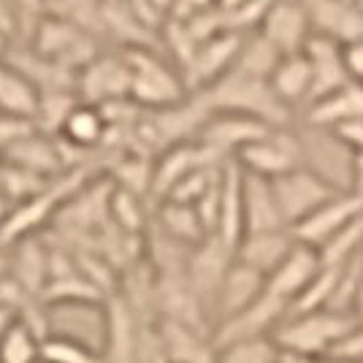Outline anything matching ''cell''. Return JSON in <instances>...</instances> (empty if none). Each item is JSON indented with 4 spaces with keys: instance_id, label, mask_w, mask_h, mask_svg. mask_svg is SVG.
Returning a JSON list of instances; mask_svg holds the SVG:
<instances>
[{
    "instance_id": "5bb4252c",
    "label": "cell",
    "mask_w": 363,
    "mask_h": 363,
    "mask_svg": "<svg viewBox=\"0 0 363 363\" xmlns=\"http://www.w3.org/2000/svg\"><path fill=\"white\" fill-rule=\"evenodd\" d=\"M320 269H323V263H320L318 250L296 242V247L290 250V255L266 277V290L272 296H277L279 301L293 306L303 296V290L318 279Z\"/></svg>"
},
{
    "instance_id": "603a6c76",
    "label": "cell",
    "mask_w": 363,
    "mask_h": 363,
    "mask_svg": "<svg viewBox=\"0 0 363 363\" xmlns=\"http://www.w3.org/2000/svg\"><path fill=\"white\" fill-rule=\"evenodd\" d=\"M301 114L309 128H325V130H333L342 122L363 120V84L350 82L342 90L331 92L323 101L303 108Z\"/></svg>"
},
{
    "instance_id": "8d00e7d4",
    "label": "cell",
    "mask_w": 363,
    "mask_h": 363,
    "mask_svg": "<svg viewBox=\"0 0 363 363\" xmlns=\"http://www.w3.org/2000/svg\"><path fill=\"white\" fill-rule=\"evenodd\" d=\"M16 320H19V315H16L14 309H11V306H6V303H0V339H3V333L9 331Z\"/></svg>"
},
{
    "instance_id": "74e56055",
    "label": "cell",
    "mask_w": 363,
    "mask_h": 363,
    "mask_svg": "<svg viewBox=\"0 0 363 363\" xmlns=\"http://www.w3.org/2000/svg\"><path fill=\"white\" fill-rule=\"evenodd\" d=\"M277 363H320V358H309V355H298V352L279 350V352H277Z\"/></svg>"
},
{
    "instance_id": "8992f818",
    "label": "cell",
    "mask_w": 363,
    "mask_h": 363,
    "mask_svg": "<svg viewBox=\"0 0 363 363\" xmlns=\"http://www.w3.org/2000/svg\"><path fill=\"white\" fill-rule=\"evenodd\" d=\"M233 163L263 179H279L296 168L306 166V150H303L301 138L293 128H274L266 138H260L255 144L244 147Z\"/></svg>"
},
{
    "instance_id": "7a4b0ae2",
    "label": "cell",
    "mask_w": 363,
    "mask_h": 363,
    "mask_svg": "<svg viewBox=\"0 0 363 363\" xmlns=\"http://www.w3.org/2000/svg\"><path fill=\"white\" fill-rule=\"evenodd\" d=\"M358 325H361V320L355 315H339V312H328V309L296 312L274 328L272 339L277 350H288V352H298V355H309V358H325Z\"/></svg>"
},
{
    "instance_id": "5b68a950",
    "label": "cell",
    "mask_w": 363,
    "mask_h": 363,
    "mask_svg": "<svg viewBox=\"0 0 363 363\" xmlns=\"http://www.w3.org/2000/svg\"><path fill=\"white\" fill-rule=\"evenodd\" d=\"M272 184L282 220L288 228L298 225L309 214L318 212L320 206H325L328 201L345 193V187H339L333 179L323 177L320 171L309 166H301L279 179H272Z\"/></svg>"
},
{
    "instance_id": "e0dca14e",
    "label": "cell",
    "mask_w": 363,
    "mask_h": 363,
    "mask_svg": "<svg viewBox=\"0 0 363 363\" xmlns=\"http://www.w3.org/2000/svg\"><path fill=\"white\" fill-rule=\"evenodd\" d=\"M263 290H266V277L233 257L225 279H223V288L217 293V301H214V325L233 318V315H239L242 309H247L250 303L263 296Z\"/></svg>"
},
{
    "instance_id": "6da1fadb",
    "label": "cell",
    "mask_w": 363,
    "mask_h": 363,
    "mask_svg": "<svg viewBox=\"0 0 363 363\" xmlns=\"http://www.w3.org/2000/svg\"><path fill=\"white\" fill-rule=\"evenodd\" d=\"M209 111H228V114H244L260 120L272 128H288L293 122V111L279 104L274 95L269 79L228 71L220 82H214L209 90L198 92Z\"/></svg>"
},
{
    "instance_id": "4fadbf2b",
    "label": "cell",
    "mask_w": 363,
    "mask_h": 363,
    "mask_svg": "<svg viewBox=\"0 0 363 363\" xmlns=\"http://www.w3.org/2000/svg\"><path fill=\"white\" fill-rule=\"evenodd\" d=\"M257 33L279 55L303 52L306 41L312 38V22L303 9V0H274Z\"/></svg>"
},
{
    "instance_id": "f35d334b",
    "label": "cell",
    "mask_w": 363,
    "mask_h": 363,
    "mask_svg": "<svg viewBox=\"0 0 363 363\" xmlns=\"http://www.w3.org/2000/svg\"><path fill=\"white\" fill-rule=\"evenodd\" d=\"M355 315L363 323V272H361V285H358V301H355Z\"/></svg>"
},
{
    "instance_id": "83f0119b",
    "label": "cell",
    "mask_w": 363,
    "mask_h": 363,
    "mask_svg": "<svg viewBox=\"0 0 363 363\" xmlns=\"http://www.w3.org/2000/svg\"><path fill=\"white\" fill-rule=\"evenodd\" d=\"M279 60H282V55H279L260 33H250V35H244L233 71L257 76V79H269Z\"/></svg>"
},
{
    "instance_id": "60d3db41",
    "label": "cell",
    "mask_w": 363,
    "mask_h": 363,
    "mask_svg": "<svg viewBox=\"0 0 363 363\" xmlns=\"http://www.w3.org/2000/svg\"><path fill=\"white\" fill-rule=\"evenodd\" d=\"M320 363H358V361H345V358H333V355H325V358H320Z\"/></svg>"
},
{
    "instance_id": "4dcf8cb0",
    "label": "cell",
    "mask_w": 363,
    "mask_h": 363,
    "mask_svg": "<svg viewBox=\"0 0 363 363\" xmlns=\"http://www.w3.org/2000/svg\"><path fill=\"white\" fill-rule=\"evenodd\" d=\"M277 352L279 350L272 336H260V339H247V342H236L217 350L214 363H277Z\"/></svg>"
},
{
    "instance_id": "2e32d148",
    "label": "cell",
    "mask_w": 363,
    "mask_h": 363,
    "mask_svg": "<svg viewBox=\"0 0 363 363\" xmlns=\"http://www.w3.org/2000/svg\"><path fill=\"white\" fill-rule=\"evenodd\" d=\"M3 163L25 168V171H30L35 177H44V179H57L60 168L65 166V157H62L60 138L33 130L25 138H19L11 150L3 155Z\"/></svg>"
},
{
    "instance_id": "f546056e",
    "label": "cell",
    "mask_w": 363,
    "mask_h": 363,
    "mask_svg": "<svg viewBox=\"0 0 363 363\" xmlns=\"http://www.w3.org/2000/svg\"><path fill=\"white\" fill-rule=\"evenodd\" d=\"M41 363H104V358L74 336H46Z\"/></svg>"
},
{
    "instance_id": "e575fe53",
    "label": "cell",
    "mask_w": 363,
    "mask_h": 363,
    "mask_svg": "<svg viewBox=\"0 0 363 363\" xmlns=\"http://www.w3.org/2000/svg\"><path fill=\"white\" fill-rule=\"evenodd\" d=\"M342 55H345V65H347L350 79L363 84V38L342 46Z\"/></svg>"
},
{
    "instance_id": "52a82bcc",
    "label": "cell",
    "mask_w": 363,
    "mask_h": 363,
    "mask_svg": "<svg viewBox=\"0 0 363 363\" xmlns=\"http://www.w3.org/2000/svg\"><path fill=\"white\" fill-rule=\"evenodd\" d=\"M130 87H133V68H130L125 49L120 55L101 52L95 60L87 62L76 74V95H79V101L92 104V106L130 98Z\"/></svg>"
},
{
    "instance_id": "9a60e30c",
    "label": "cell",
    "mask_w": 363,
    "mask_h": 363,
    "mask_svg": "<svg viewBox=\"0 0 363 363\" xmlns=\"http://www.w3.org/2000/svg\"><path fill=\"white\" fill-rule=\"evenodd\" d=\"M312 22V33L333 38L339 44H352L363 38V9L350 0H303Z\"/></svg>"
},
{
    "instance_id": "7402d4cb",
    "label": "cell",
    "mask_w": 363,
    "mask_h": 363,
    "mask_svg": "<svg viewBox=\"0 0 363 363\" xmlns=\"http://www.w3.org/2000/svg\"><path fill=\"white\" fill-rule=\"evenodd\" d=\"M244 236V198H242V168L233 160L223 171V184H220V217H217V230L214 239L230 247H236Z\"/></svg>"
},
{
    "instance_id": "ac0fdd59",
    "label": "cell",
    "mask_w": 363,
    "mask_h": 363,
    "mask_svg": "<svg viewBox=\"0 0 363 363\" xmlns=\"http://www.w3.org/2000/svg\"><path fill=\"white\" fill-rule=\"evenodd\" d=\"M242 198H244V236L247 233H266V230H282V228H288L285 220H282V212H279L277 196H274L272 179H263V177L242 171Z\"/></svg>"
},
{
    "instance_id": "1f68e13d",
    "label": "cell",
    "mask_w": 363,
    "mask_h": 363,
    "mask_svg": "<svg viewBox=\"0 0 363 363\" xmlns=\"http://www.w3.org/2000/svg\"><path fill=\"white\" fill-rule=\"evenodd\" d=\"M141 201H144V198L136 196V193H128V190L114 187V193H111V209H108V212L114 214L117 225H120L125 233H138V230L144 228L147 214H144V203H141Z\"/></svg>"
},
{
    "instance_id": "cb8c5ba5",
    "label": "cell",
    "mask_w": 363,
    "mask_h": 363,
    "mask_svg": "<svg viewBox=\"0 0 363 363\" xmlns=\"http://www.w3.org/2000/svg\"><path fill=\"white\" fill-rule=\"evenodd\" d=\"M106 136H108V122L104 117L101 106H92V104H84V101H79L71 108V114L65 117L60 133H57V138H60L62 144L74 152L95 150V147L104 144Z\"/></svg>"
},
{
    "instance_id": "ab89813d",
    "label": "cell",
    "mask_w": 363,
    "mask_h": 363,
    "mask_svg": "<svg viewBox=\"0 0 363 363\" xmlns=\"http://www.w3.org/2000/svg\"><path fill=\"white\" fill-rule=\"evenodd\" d=\"M239 3H244V0H217L220 9H233V6H239Z\"/></svg>"
},
{
    "instance_id": "484cf974",
    "label": "cell",
    "mask_w": 363,
    "mask_h": 363,
    "mask_svg": "<svg viewBox=\"0 0 363 363\" xmlns=\"http://www.w3.org/2000/svg\"><path fill=\"white\" fill-rule=\"evenodd\" d=\"M157 230H163L174 242L184 247H198L209 239V230L203 225L201 214L190 203H177V201H160L157 206Z\"/></svg>"
},
{
    "instance_id": "277c9868",
    "label": "cell",
    "mask_w": 363,
    "mask_h": 363,
    "mask_svg": "<svg viewBox=\"0 0 363 363\" xmlns=\"http://www.w3.org/2000/svg\"><path fill=\"white\" fill-rule=\"evenodd\" d=\"M30 46L38 55H44L46 60H52L71 74H79L87 62H92L101 55L95 35L84 33L82 28H76L57 14L44 16L41 22H35Z\"/></svg>"
},
{
    "instance_id": "836d02e7",
    "label": "cell",
    "mask_w": 363,
    "mask_h": 363,
    "mask_svg": "<svg viewBox=\"0 0 363 363\" xmlns=\"http://www.w3.org/2000/svg\"><path fill=\"white\" fill-rule=\"evenodd\" d=\"M331 136L336 138L339 144H345L350 152H361L363 150V120H350V122L336 125L331 130Z\"/></svg>"
},
{
    "instance_id": "ba28073f",
    "label": "cell",
    "mask_w": 363,
    "mask_h": 363,
    "mask_svg": "<svg viewBox=\"0 0 363 363\" xmlns=\"http://www.w3.org/2000/svg\"><path fill=\"white\" fill-rule=\"evenodd\" d=\"M290 306L272 296L269 290H263V296L252 301L239 315L217 323L212 328L214 350H223L236 342H247V339H260V336H272L274 328L288 318Z\"/></svg>"
},
{
    "instance_id": "d4e9b609",
    "label": "cell",
    "mask_w": 363,
    "mask_h": 363,
    "mask_svg": "<svg viewBox=\"0 0 363 363\" xmlns=\"http://www.w3.org/2000/svg\"><path fill=\"white\" fill-rule=\"evenodd\" d=\"M41 92L25 74H19L9 60H0V114L35 122Z\"/></svg>"
},
{
    "instance_id": "f1b7e54d",
    "label": "cell",
    "mask_w": 363,
    "mask_h": 363,
    "mask_svg": "<svg viewBox=\"0 0 363 363\" xmlns=\"http://www.w3.org/2000/svg\"><path fill=\"white\" fill-rule=\"evenodd\" d=\"M320 263L325 269H345L358 255H363V217L350 223L342 233H336L325 247H320Z\"/></svg>"
},
{
    "instance_id": "30bf717a",
    "label": "cell",
    "mask_w": 363,
    "mask_h": 363,
    "mask_svg": "<svg viewBox=\"0 0 363 363\" xmlns=\"http://www.w3.org/2000/svg\"><path fill=\"white\" fill-rule=\"evenodd\" d=\"M242 41L244 35H239V33H220V35L196 46L193 57L182 68V79H184L190 95L209 90L214 82H220L228 71H233Z\"/></svg>"
},
{
    "instance_id": "8fae6325",
    "label": "cell",
    "mask_w": 363,
    "mask_h": 363,
    "mask_svg": "<svg viewBox=\"0 0 363 363\" xmlns=\"http://www.w3.org/2000/svg\"><path fill=\"white\" fill-rule=\"evenodd\" d=\"M358 217H363V196L355 190H345L342 196L328 201L325 206H320L318 212L309 214L298 225L290 228V233L303 247L320 250L331 242L336 233H342L350 223H355Z\"/></svg>"
},
{
    "instance_id": "4316f807",
    "label": "cell",
    "mask_w": 363,
    "mask_h": 363,
    "mask_svg": "<svg viewBox=\"0 0 363 363\" xmlns=\"http://www.w3.org/2000/svg\"><path fill=\"white\" fill-rule=\"evenodd\" d=\"M44 336L28 320H16L0 339V363H41Z\"/></svg>"
},
{
    "instance_id": "9c48e42d",
    "label": "cell",
    "mask_w": 363,
    "mask_h": 363,
    "mask_svg": "<svg viewBox=\"0 0 363 363\" xmlns=\"http://www.w3.org/2000/svg\"><path fill=\"white\" fill-rule=\"evenodd\" d=\"M274 128L252 117L244 114H228V111H212L209 120L203 122L201 133H198V144H203L220 160H233L244 147L255 144L260 138H266Z\"/></svg>"
},
{
    "instance_id": "d6a6232c",
    "label": "cell",
    "mask_w": 363,
    "mask_h": 363,
    "mask_svg": "<svg viewBox=\"0 0 363 363\" xmlns=\"http://www.w3.org/2000/svg\"><path fill=\"white\" fill-rule=\"evenodd\" d=\"M38 130L33 120H22V117H9V114H0V157L14 147L19 138H25L28 133Z\"/></svg>"
},
{
    "instance_id": "7c38bea8",
    "label": "cell",
    "mask_w": 363,
    "mask_h": 363,
    "mask_svg": "<svg viewBox=\"0 0 363 363\" xmlns=\"http://www.w3.org/2000/svg\"><path fill=\"white\" fill-rule=\"evenodd\" d=\"M104 315H106V342H104V352H101L104 363H133L141 328L150 320L138 318L122 293L108 296Z\"/></svg>"
},
{
    "instance_id": "d6986e66",
    "label": "cell",
    "mask_w": 363,
    "mask_h": 363,
    "mask_svg": "<svg viewBox=\"0 0 363 363\" xmlns=\"http://www.w3.org/2000/svg\"><path fill=\"white\" fill-rule=\"evenodd\" d=\"M312 62L303 52L296 55H282V60L277 62L274 74L269 76V84H272L274 95L279 98V104L288 108V111H298L301 114L306 104H309V95H312Z\"/></svg>"
},
{
    "instance_id": "ffe728a7",
    "label": "cell",
    "mask_w": 363,
    "mask_h": 363,
    "mask_svg": "<svg viewBox=\"0 0 363 363\" xmlns=\"http://www.w3.org/2000/svg\"><path fill=\"white\" fill-rule=\"evenodd\" d=\"M293 247H296V239H293L290 228L266 230V233H247L236 247L233 257L244 266L260 272L263 277H269L290 255Z\"/></svg>"
},
{
    "instance_id": "3957f363",
    "label": "cell",
    "mask_w": 363,
    "mask_h": 363,
    "mask_svg": "<svg viewBox=\"0 0 363 363\" xmlns=\"http://www.w3.org/2000/svg\"><path fill=\"white\" fill-rule=\"evenodd\" d=\"M130 68H133V87L130 101L144 111H160V108L182 104L190 90L182 79V71L177 65L163 60V55L155 46H138L125 49Z\"/></svg>"
},
{
    "instance_id": "44dd1931",
    "label": "cell",
    "mask_w": 363,
    "mask_h": 363,
    "mask_svg": "<svg viewBox=\"0 0 363 363\" xmlns=\"http://www.w3.org/2000/svg\"><path fill=\"white\" fill-rule=\"evenodd\" d=\"M160 333L168 350L171 363H214L217 350L212 342V331H203L177 320H160Z\"/></svg>"
},
{
    "instance_id": "d590c367",
    "label": "cell",
    "mask_w": 363,
    "mask_h": 363,
    "mask_svg": "<svg viewBox=\"0 0 363 363\" xmlns=\"http://www.w3.org/2000/svg\"><path fill=\"white\" fill-rule=\"evenodd\" d=\"M352 187L350 190H355V193H361L363 196V150L361 152H352Z\"/></svg>"
}]
</instances>
